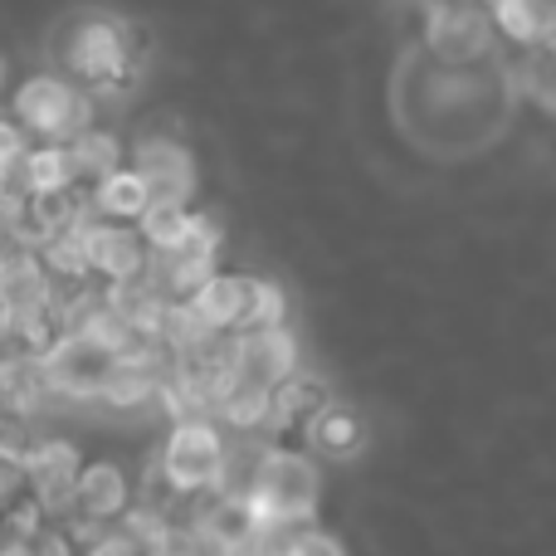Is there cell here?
Returning <instances> with one entry per match:
<instances>
[{
    "label": "cell",
    "mask_w": 556,
    "mask_h": 556,
    "mask_svg": "<svg viewBox=\"0 0 556 556\" xmlns=\"http://www.w3.org/2000/svg\"><path fill=\"white\" fill-rule=\"evenodd\" d=\"M317 498H323V473L307 459L303 450H288V444H269L260 459V473H254V513L260 522H293V528H307L317 513Z\"/></svg>",
    "instance_id": "cell-1"
},
{
    "label": "cell",
    "mask_w": 556,
    "mask_h": 556,
    "mask_svg": "<svg viewBox=\"0 0 556 556\" xmlns=\"http://www.w3.org/2000/svg\"><path fill=\"white\" fill-rule=\"evenodd\" d=\"M489 25L493 15H483L469 0H434L430 20H425V35H430V49L444 59H473L483 45H489Z\"/></svg>",
    "instance_id": "cell-11"
},
{
    "label": "cell",
    "mask_w": 556,
    "mask_h": 556,
    "mask_svg": "<svg viewBox=\"0 0 556 556\" xmlns=\"http://www.w3.org/2000/svg\"><path fill=\"white\" fill-rule=\"evenodd\" d=\"M225 450L230 440L220 434V425L211 415H186V420L172 425L162 444V483L176 493V498H201V493H215L225 479Z\"/></svg>",
    "instance_id": "cell-2"
},
{
    "label": "cell",
    "mask_w": 556,
    "mask_h": 556,
    "mask_svg": "<svg viewBox=\"0 0 556 556\" xmlns=\"http://www.w3.org/2000/svg\"><path fill=\"white\" fill-rule=\"evenodd\" d=\"M25 191L29 195H59V191H74L78 181V166H74V152L68 142H39L29 147L25 156Z\"/></svg>",
    "instance_id": "cell-15"
},
{
    "label": "cell",
    "mask_w": 556,
    "mask_h": 556,
    "mask_svg": "<svg viewBox=\"0 0 556 556\" xmlns=\"http://www.w3.org/2000/svg\"><path fill=\"white\" fill-rule=\"evenodd\" d=\"M225 376L254 391H278L288 376H298V342L288 327H254L230 342V366Z\"/></svg>",
    "instance_id": "cell-5"
},
{
    "label": "cell",
    "mask_w": 556,
    "mask_h": 556,
    "mask_svg": "<svg viewBox=\"0 0 556 556\" xmlns=\"http://www.w3.org/2000/svg\"><path fill=\"white\" fill-rule=\"evenodd\" d=\"M84 260H88V274L108 278V283H123V278L147 274L152 244L127 220H84Z\"/></svg>",
    "instance_id": "cell-7"
},
{
    "label": "cell",
    "mask_w": 556,
    "mask_h": 556,
    "mask_svg": "<svg viewBox=\"0 0 556 556\" xmlns=\"http://www.w3.org/2000/svg\"><path fill=\"white\" fill-rule=\"evenodd\" d=\"M0 74H5V68H0Z\"/></svg>",
    "instance_id": "cell-25"
},
{
    "label": "cell",
    "mask_w": 556,
    "mask_h": 556,
    "mask_svg": "<svg viewBox=\"0 0 556 556\" xmlns=\"http://www.w3.org/2000/svg\"><path fill=\"white\" fill-rule=\"evenodd\" d=\"M15 123L25 127V137L39 142H74L78 132L93 127V98L88 88L68 84L64 74H29L10 98Z\"/></svg>",
    "instance_id": "cell-4"
},
{
    "label": "cell",
    "mask_w": 556,
    "mask_h": 556,
    "mask_svg": "<svg viewBox=\"0 0 556 556\" xmlns=\"http://www.w3.org/2000/svg\"><path fill=\"white\" fill-rule=\"evenodd\" d=\"M303 430H307V444H313L317 454H327V459H346V454L362 450V420H356L346 405L327 401Z\"/></svg>",
    "instance_id": "cell-16"
},
{
    "label": "cell",
    "mask_w": 556,
    "mask_h": 556,
    "mask_svg": "<svg viewBox=\"0 0 556 556\" xmlns=\"http://www.w3.org/2000/svg\"><path fill=\"white\" fill-rule=\"evenodd\" d=\"M29 493V459L10 444H0V508H10L15 498Z\"/></svg>",
    "instance_id": "cell-21"
},
{
    "label": "cell",
    "mask_w": 556,
    "mask_h": 556,
    "mask_svg": "<svg viewBox=\"0 0 556 556\" xmlns=\"http://www.w3.org/2000/svg\"><path fill=\"white\" fill-rule=\"evenodd\" d=\"M254 327H288V298L274 278H254V303L244 332H254Z\"/></svg>",
    "instance_id": "cell-19"
},
{
    "label": "cell",
    "mask_w": 556,
    "mask_h": 556,
    "mask_svg": "<svg viewBox=\"0 0 556 556\" xmlns=\"http://www.w3.org/2000/svg\"><path fill=\"white\" fill-rule=\"evenodd\" d=\"M25 459H29V498H35L45 513H74L78 473H84L74 444L68 440H39Z\"/></svg>",
    "instance_id": "cell-10"
},
{
    "label": "cell",
    "mask_w": 556,
    "mask_h": 556,
    "mask_svg": "<svg viewBox=\"0 0 556 556\" xmlns=\"http://www.w3.org/2000/svg\"><path fill=\"white\" fill-rule=\"evenodd\" d=\"M64 68L78 78V88L103 93V88H123L137 68L132 29L113 15H84L74 20L64 45Z\"/></svg>",
    "instance_id": "cell-3"
},
{
    "label": "cell",
    "mask_w": 556,
    "mask_h": 556,
    "mask_svg": "<svg viewBox=\"0 0 556 556\" xmlns=\"http://www.w3.org/2000/svg\"><path fill=\"white\" fill-rule=\"evenodd\" d=\"M283 556H346V552L337 538H327V532H317L313 522H307V528H298V538L288 542Z\"/></svg>",
    "instance_id": "cell-22"
},
{
    "label": "cell",
    "mask_w": 556,
    "mask_h": 556,
    "mask_svg": "<svg viewBox=\"0 0 556 556\" xmlns=\"http://www.w3.org/2000/svg\"><path fill=\"white\" fill-rule=\"evenodd\" d=\"M0 556H35V552H29V542H10V547H0Z\"/></svg>",
    "instance_id": "cell-24"
},
{
    "label": "cell",
    "mask_w": 556,
    "mask_h": 556,
    "mask_svg": "<svg viewBox=\"0 0 556 556\" xmlns=\"http://www.w3.org/2000/svg\"><path fill=\"white\" fill-rule=\"evenodd\" d=\"M29 552L35 556H74L78 538H74V528H39L35 538H29Z\"/></svg>",
    "instance_id": "cell-23"
},
{
    "label": "cell",
    "mask_w": 556,
    "mask_h": 556,
    "mask_svg": "<svg viewBox=\"0 0 556 556\" xmlns=\"http://www.w3.org/2000/svg\"><path fill=\"white\" fill-rule=\"evenodd\" d=\"M327 405L323 386L307 381V376H288L274 391V430H293V425H307L317 410Z\"/></svg>",
    "instance_id": "cell-17"
},
{
    "label": "cell",
    "mask_w": 556,
    "mask_h": 556,
    "mask_svg": "<svg viewBox=\"0 0 556 556\" xmlns=\"http://www.w3.org/2000/svg\"><path fill=\"white\" fill-rule=\"evenodd\" d=\"M132 172L147 181L152 191V211L156 205H191L195 191V162L176 137H142L132 147Z\"/></svg>",
    "instance_id": "cell-8"
},
{
    "label": "cell",
    "mask_w": 556,
    "mask_h": 556,
    "mask_svg": "<svg viewBox=\"0 0 556 556\" xmlns=\"http://www.w3.org/2000/svg\"><path fill=\"white\" fill-rule=\"evenodd\" d=\"M68 152H74L78 176H93V181H103V176L117 172V162H123V147H117V137L103 132V127H88V132H78L74 142H68Z\"/></svg>",
    "instance_id": "cell-18"
},
{
    "label": "cell",
    "mask_w": 556,
    "mask_h": 556,
    "mask_svg": "<svg viewBox=\"0 0 556 556\" xmlns=\"http://www.w3.org/2000/svg\"><path fill=\"white\" fill-rule=\"evenodd\" d=\"M156 547L147 538H137L127 522H117V528H103L93 542H88L84 556H152Z\"/></svg>",
    "instance_id": "cell-20"
},
{
    "label": "cell",
    "mask_w": 556,
    "mask_h": 556,
    "mask_svg": "<svg viewBox=\"0 0 556 556\" xmlns=\"http://www.w3.org/2000/svg\"><path fill=\"white\" fill-rule=\"evenodd\" d=\"M74 508H78V532H103V528H117L132 508V489H127V473L108 459H93L84 464L78 473V493H74Z\"/></svg>",
    "instance_id": "cell-9"
},
{
    "label": "cell",
    "mask_w": 556,
    "mask_h": 556,
    "mask_svg": "<svg viewBox=\"0 0 556 556\" xmlns=\"http://www.w3.org/2000/svg\"><path fill=\"white\" fill-rule=\"evenodd\" d=\"M123 362L117 352H108L93 332H64L54 346H45V371H49V386L59 395H98L103 381L113 376V366Z\"/></svg>",
    "instance_id": "cell-6"
},
{
    "label": "cell",
    "mask_w": 556,
    "mask_h": 556,
    "mask_svg": "<svg viewBox=\"0 0 556 556\" xmlns=\"http://www.w3.org/2000/svg\"><path fill=\"white\" fill-rule=\"evenodd\" d=\"M93 211L98 220H142L147 211H152V191H147V181L132 172V166H117V172H108L103 181H93Z\"/></svg>",
    "instance_id": "cell-13"
},
{
    "label": "cell",
    "mask_w": 556,
    "mask_h": 556,
    "mask_svg": "<svg viewBox=\"0 0 556 556\" xmlns=\"http://www.w3.org/2000/svg\"><path fill=\"white\" fill-rule=\"evenodd\" d=\"M250 303H254V278L250 274H220V269L205 278L191 298L195 317L220 337H240L244 327H250Z\"/></svg>",
    "instance_id": "cell-12"
},
{
    "label": "cell",
    "mask_w": 556,
    "mask_h": 556,
    "mask_svg": "<svg viewBox=\"0 0 556 556\" xmlns=\"http://www.w3.org/2000/svg\"><path fill=\"white\" fill-rule=\"evenodd\" d=\"M489 15L518 45H552L556 39V0H489Z\"/></svg>",
    "instance_id": "cell-14"
}]
</instances>
